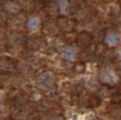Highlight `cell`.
I'll use <instances>...</instances> for the list:
<instances>
[{"instance_id": "obj_4", "label": "cell", "mask_w": 121, "mask_h": 120, "mask_svg": "<svg viewBox=\"0 0 121 120\" xmlns=\"http://www.w3.org/2000/svg\"><path fill=\"white\" fill-rule=\"evenodd\" d=\"M105 42H106V44L108 45L109 47H114L119 44L120 37H119V35L116 33H108L106 35V37H105Z\"/></svg>"}, {"instance_id": "obj_10", "label": "cell", "mask_w": 121, "mask_h": 120, "mask_svg": "<svg viewBox=\"0 0 121 120\" xmlns=\"http://www.w3.org/2000/svg\"><path fill=\"white\" fill-rule=\"evenodd\" d=\"M42 1H44V2H47V1H48V0H42Z\"/></svg>"}, {"instance_id": "obj_9", "label": "cell", "mask_w": 121, "mask_h": 120, "mask_svg": "<svg viewBox=\"0 0 121 120\" xmlns=\"http://www.w3.org/2000/svg\"><path fill=\"white\" fill-rule=\"evenodd\" d=\"M118 57H119V59L121 60V50L118 51Z\"/></svg>"}, {"instance_id": "obj_5", "label": "cell", "mask_w": 121, "mask_h": 120, "mask_svg": "<svg viewBox=\"0 0 121 120\" xmlns=\"http://www.w3.org/2000/svg\"><path fill=\"white\" fill-rule=\"evenodd\" d=\"M28 29L30 31H36L40 25V19L36 16H32L28 19Z\"/></svg>"}, {"instance_id": "obj_8", "label": "cell", "mask_w": 121, "mask_h": 120, "mask_svg": "<svg viewBox=\"0 0 121 120\" xmlns=\"http://www.w3.org/2000/svg\"><path fill=\"white\" fill-rule=\"evenodd\" d=\"M3 96H4V95H3V93H2V91L0 90V101H1V100L3 99Z\"/></svg>"}, {"instance_id": "obj_3", "label": "cell", "mask_w": 121, "mask_h": 120, "mask_svg": "<svg viewBox=\"0 0 121 120\" xmlns=\"http://www.w3.org/2000/svg\"><path fill=\"white\" fill-rule=\"evenodd\" d=\"M91 42V35H90L88 32H82L78 35L77 37V44L79 47H82V48H85Z\"/></svg>"}, {"instance_id": "obj_2", "label": "cell", "mask_w": 121, "mask_h": 120, "mask_svg": "<svg viewBox=\"0 0 121 120\" xmlns=\"http://www.w3.org/2000/svg\"><path fill=\"white\" fill-rule=\"evenodd\" d=\"M101 80L103 81L104 83L109 85H114L117 83L118 81V77L116 76V73L111 69H105L101 72V76H100Z\"/></svg>"}, {"instance_id": "obj_1", "label": "cell", "mask_w": 121, "mask_h": 120, "mask_svg": "<svg viewBox=\"0 0 121 120\" xmlns=\"http://www.w3.org/2000/svg\"><path fill=\"white\" fill-rule=\"evenodd\" d=\"M55 82V77L51 72H45L40 74L39 78L37 79V84L43 88H49L51 87Z\"/></svg>"}, {"instance_id": "obj_6", "label": "cell", "mask_w": 121, "mask_h": 120, "mask_svg": "<svg viewBox=\"0 0 121 120\" xmlns=\"http://www.w3.org/2000/svg\"><path fill=\"white\" fill-rule=\"evenodd\" d=\"M57 4H59L60 12L63 15H67L70 11V4H69L68 0H57Z\"/></svg>"}, {"instance_id": "obj_7", "label": "cell", "mask_w": 121, "mask_h": 120, "mask_svg": "<svg viewBox=\"0 0 121 120\" xmlns=\"http://www.w3.org/2000/svg\"><path fill=\"white\" fill-rule=\"evenodd\" d=\"M75 55H77V52H75L74 49L66 48L64 50V57L67 61H73V60L75 59Z\"/></svg>"}]
</instances>
